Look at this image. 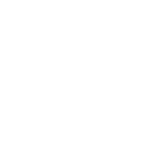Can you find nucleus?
I'll return each mask as SVG.
<instances>
[]
</instances>
